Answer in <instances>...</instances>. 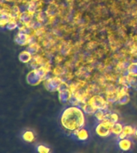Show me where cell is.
I'll return each instance as SVG.
<instances>
[{
  "label": "cell",
  "instance_id": "cell-1",
  "mask_svg": "<svg viewBox=\"0 0 137 153\" xmlns=\"http://www.w3.org/2000/svg\"><path fill=\"white\" fill-rule=\"evenodd\" d=\"M60 124L65 131L72 134L75 130L84 128L85 125L84 112L78 106L67 108L61 114Z\"/></svg>",
  "mask_w": 137,
  "mask_h": 153
},
{
  "label": "cell",
  "instance_id": "cell-18",
  "mask_svg": "<svg viewBox=\"0 0 137 153\" xmlns=\"http://www.w3.org/2000/svg\"><path fill=\"white\" fill-rule=\"evenodd\" d=\"M38 49H39V46H38V44H36V43H31L28 47V50L32 53V54L36 53L38 52Z\"/></svg>",
  "mask_w": 137,
  "mask_h": 153
},
{
  "label": "cell",
  "instance_id": "cell-2",
  "mask_svg": "<svg viewBox=\"0 0 137 153\" xmlns=\"http://www.w3.org/2000/svg\"><path fill=\"white\" fill-rule=\"evenodd\" d=\"M47 69H46L44 65H42L38 69H34L31 70L26 76V81L30 85H36L45 78L47 74Z\"/></svg>",
  "mask_w": 137,
  "mask_h": 153
},
{
  "label": "cell",
  "instance_id": "cell-5",
  "mask_svg": "<svg viewBox=\"0 0 137 153\" xmlns=\"http://www.w3.org/2000/svg\"><path fill=\"white\" fill-rule=\"evenodd\" d=\"M65 84L63 83L61 86V88L59 90V100L60 102L66 103L67 101H70L71 98L73 96V93L72 91L70 90L69 88H67V86L64 87Z\"/></svg>",
  "mask_w": 137,
  "mask_h": 153
},
{
  "label": "cell",
  "instance_id": "cell-22",
  "mask_svg": "<svg viewBox=\"0 0 137 153\" xmlns=\"http://www.w3.org/2000/svg\"><path fill=\"white\" fill-rule=\"evenodd\" d=\"M135 136L137 138V129H135Z\"/></svg>",
  "mask_w": 137,
  "mask_h": 153
},
{
  "label": "cell",
  "instance_id": "cell-17",
  "mask_svg": "<svg viewBox=\"0 0 137 153\" xmlns=\"http://www.w3.org/2000/svg\"><path fill=\"white\" fill-rule=\"evenodd\" d=\"M36 150H37L38 153H50V148L43 145V144H39V145L37 146Z\"/></svg>",
  "mask_w": 137,
  "mask_h": 153
},
{
  "label": "cell",
  "instance_id": "cell-12",
  "mask_svg": "<svg viewBox=\"0 0 137 153\" xmlns=\"http://www.w3.org/2000/svg\"><path fill=\"white\" fill-rule=\"evenodd\" d=\"M82 108L84 110V113H87V114H95V112L97 111V110H96L92 105H90L88 102L84 103V105L82 106Z\"/></svg>",
  "mask_w": 137,
  "mask_h": 153
},
{
  "label": "cell",
  "instance_id": "cell-23",
  "mask_svg": "<svg viewBox=\"0 0 137 153\" xmlns=\"http://www.w3.org/2000/svg\"><path fill=\"white\" fill-rule=\"evenodd\" d=\"M136 64H137V62H136Z\"/></svg>",
  "mask_w": 137,
  "mask_h": 153
},
{
  "label": "cell",
  "instance_id": "cell-9",
  "mask_svg": "<svg viewBox=\"0 0 137 153\" xmlns=\"http://www.w3.org/2000/svg\"><path fill=\"white\" fill-rule=\"evenodd\" d=\"M33 56L29 50H23L19 54V61L23 63H28L32 60Z\"/></svg>",
  "mask_w": 137,
  "mask_h": 153
},
{
  "label": "cell",
  "instance_id": "cell-8",
  "mask_svg": "<svg viewBox=\"0 0 137 153\" xmlns=\"http://www.w3.org/2000/svg\"><path fill=\"white\" fill-rule=\"evenodd\" d=\"M132 145H133V143H132V140L128 139V137L122 139V140H119L118 141V146L120 150H122L123 152H128L132 148Z\"/></svg>",
  "mask_w": 137,
  "mask_h": 153
},
{
  "label": "cell",
  "instance_id": "cell-21",
  "mask_svg": "<svg viewBox=\"0 0 137 153\" xmlns=\"http://www.w3.org/2000/svg\"><path fill=\"white\" fill-rule=\"evenodd\" d=\"M127 136H126V134L123 131L122 133L120 134L119 136H118V138H119V140H122V139H124V138H127Z\"/></svg>",
  "mask_w": 137,
  "mask_h": 153
},
{
  "label": "cell",
  "instance_id": "cell-7",
  "mask_svg": "<svg viewBox=\"0 0 137 153\" xmlns=\"http://www.w3.org/2000/svg\"><path fill=\"white\" fill-rule=\"evenodd\" d=\"M14 41L17 44L20 45H26L31 42V37L29 34L23 32H19L14 38Z\"/></svg>",
  "mask_w": 137,
  "mask_h": 153
},
{
  "label": "cell",
  "instance_id": "cell-10",
  "mask_svg": "<svg viewBox=\"0 0 137 153\" xmlns=\"http://www.w3.org/2000/svg\"><path fill=\"white\" fill-rule=\"evenodd\" d=\"M22 139L26 143H33L35 140V135L33 131L26 130L22 134Z\"/></svg>",
  "mask_w": 137,
  "mask_h": 153
},
{
  "label": "cell",
  "instance_id": "cell-11",
  "mask_svg": "<svg viewBox=\"0 0 137 153\" xmlns=\"http://www.w3.org/2000/svg\"><path fill=\"white\" fill-rule=\"evenodd\" d=\"M75 138L80 141L87 140L89 138L88 131L86 128H81L80 129H79V131H78V134H77Z\"/></svg>",
  "mask_w": 137,
  "mask_h": 153
},
{
  "label": "cell",
  "instance_id": "cell-3",
  "mask_svg": "<svg viewBox=\"0 0 137 153\" xmlns=\"http://www.w3.org/2000/svg\"><path fill=\"white\" fill-rule=\"evenodd\" d=\"M88 103L91 105H92L96 110L101 109L105 111V110L108 109V102L103 99V97H101L99 95L91 97L89 99Z\"/></svg>",
  "mask_w": 137,
  "mask_h": 153
},
{
  "label": "cell",
  "instance_id": "cell-15",
  "mask_svg": "<svg viewBox=\"0 0 137 153\" xmlns=\"http://www.w3.org/2000/svg\"><path fill=\"white\" fill-rule=\"evenodd\" d=\"M123 131L126 134V136L127 137H129V136H132L133 135H135V129L133 128L131 125H124L123 126Z\"/></svg>",
  "mask_w": 137,
  "mask_h": 153
},
{
  "label": "cell",
  "instance_id": "cell-14",
  "mask_svg": "<svg viewBox=\"0 0 137 153\" xmlns=\"http://www.w3.org/2000/svg\"><path fill=\"white\" fill-rule=\"evenodd\" d=\"M127 71L129 73V75L132 76H137V64L135 63H132L127 67Z\"/></svg>",
  "mask_w": 137,
  "mask_h": 153
},
{
  "label": "cell",
  "instance_id": "cell-19",
  "mask_svg": "<svg viewBox=\"0 0 137 153\" xmlns=\"http://www.w3.org/2000/svg\"><path fill=\"white\" fill-rule=\"evenodd\" d=\"M118 102L120 105H125V104H127L128 102V100H129V97L128 95H125L122 97L118 98Z\"/></svg>",
  "mask_w": 137,
  "mask_h": 153
},
{
  "label": "cell",
  "instance_id": "cell-13",
  "mask_svg": "<svg viewBox=\"0 0 137 153\" xmlns=\"http://www.w3.org/2000/svg\"><path fill=\"white\" fill-rule=\"evenodd\" d=\"M123 130V126L120 123L117 122V123H115L113 125L112 128H111V133L118 136L120 134L122 133Z\"/></svg>",
  "mask_w": 137,
  "mask_h": 153
},
{
  "label": "cell",
  "instance_id": "cell-20",
  "mask_svg": "<svg viewBox=\"0 0 137 153\" xmlns=\"http://www.w3.org/2000/svg\"><path fill=\"white\" fill-rule=\"evenodd\" d=\"M110 120H111L114 123H117L119 121V116L117 113H111Z\"/></svg>",
  "mask_w": 137,
  "mask_h": 153
},
{
  "label": "cell",
  "instance_id": "cell-4",
  "mask_svg": "<svg viewBox=\"0 0 137 153\" xmlns=\"http://www.w3.org/2000/svg\"><path fill=\"white\" fill-rule=\"evenodd\" d=\"M64 83L62 81V79H60L58 76H54L52 78L47 79L44 83V86L49 91H59L61 88L62 84Z\"/></svg>",
  "mask_w": 137,
  "mask_h": 153
},
{
  "label": "cell",
  "instance_id": "cell-16",
  "mask_svg": "<svg viewBox=\"0 0 137 153\" xmlns=\"http://www.w3.org/2000/svg\"><path fill=\"white\" fill-rule=\"evenodd\" d=\"M94 115H95V117H96V118L99 121L102 122L106 119V112H104L103 110H97Z\"/></svg>",
  "mask_w": 137,
  "mask_h": 153
},
{
  "label": "cell",
  "instance_id": "cell-6",
  "mask_svg": "<svg viewBox=\"0 0 137 153\" xmlns=\"http://www.w3.org/2000/svg\"><path fill=\"white\" fill-rule=\"evenodd\" d=\"M96 133L100 137H108L111 134V130L108 128L103 122H100L96 125Z\"/></svg>",
  "mask_w": 137,
  "mask_h": 153
}]
</instances>
